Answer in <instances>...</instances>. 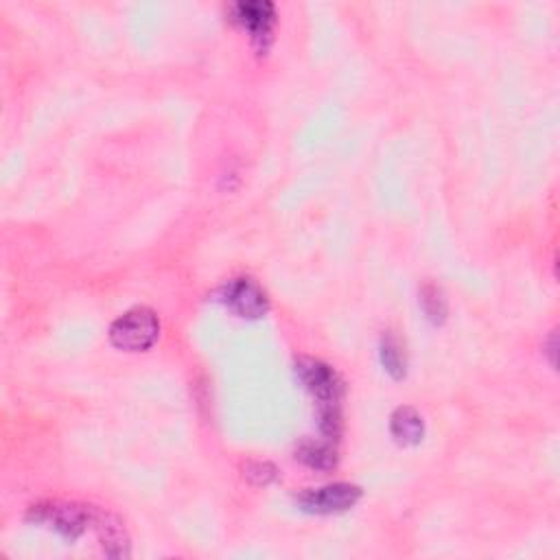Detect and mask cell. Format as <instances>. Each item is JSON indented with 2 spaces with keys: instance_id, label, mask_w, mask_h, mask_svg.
Returning a JSON list of instances; mask_svg holds the SVG:
<instances>
[{
  "instance_id": "cell-3",
  "label": "cell",
  "mask_w": 560,
  "mask_h": 560,
  "mask_svg": "<svg viewBox=\"0 0 560 560\" xmlns=\"http://www.w3.org/2000/svg\"><path fill=\"white\" fill-rule=\"evenodd\" d=\"M296 375L300 383L320 401V405H340L344 385L337 372L324 361L313 357H300L296 361Z\"/></svg>"
},
{
  "instance_id": "cell-1",
  "label": "cell",
  "mask_w": 560,
  "mask_h": 560,
  "mask_svg": "<svg viewBox=\"0 0 560 560\" xmlns=\"http://www.w3.org/2000/svg\"><path fill=\"white\" fill-rule=\"evenodd\" d=\"M158 335V315L147 307L130 309L110 326V342L116 348L127 350V353H140V350L151 348L156 344Z\"/></svg>"
},
{
  "instance_id": "cell-2",
  "label": "cell",
  "mask_w": 560,
  "mask_h": 560,
  "mask_svg": "<svg viewBox=\"0 0 560 560\" xmlns=\"http://www.w3.org/2000/svg\"><path fill=\"white\" fill-rule=\"evenodd\" d=\"M29 519L49 525L55 532H60L64 539L75 541L86 532L88 523H92V510L77 504H66V501H49V504L33 506Z\"/></svg>"
},
{
  "instance_id": "cell-11",
  "label": "cell",
  "mask_w": 560,
  "mask_h": 560,
  "mask_svg": "<svg viewBox=\"0 0 560 560\" xmlns=\"http://www.w3.org/2000/svg\"><path fill=\"white\" fill-rule=\"evenodd\" d=\"M420 305H423V311L427 318L434 322V324H442L447 320V298H445V291H442L438 285H425L420 289Z\"/></svg>"
},
{
  "instance_id": "cell-10",
  "label": "cell",
  "mask_w": 560,
  "mask_h": 560,
  "mask_svg": "<svg viewBox=\"0 0 560 560\" xmlns=\"http://www.w3.org/2000/svg\"><path fill=\"white\" fill-rule=\"evenodd\" d=\"M381 361H383L385 370H388L394 379L405 377V366H407L405 350H403V344L399 342V337H396L394 333H385L383 335V340H381Z\"/></svg>"
},
{
  "instance_id": "cell-5",
  "label": "cell",
  "mask_w": 560,
  "mask_h": 560,
  "mask_svg": "<svg viewBox=\"0 0 560 560\" xmlns=\"http://www.w3.org/2000/svg\"><path fill=\"white\" fill-rule=\"evenodd\" d=\"M361 497V488L355 484H329L311 488L298 497V506L311 515H335L353 508Z\"/></svg>"
},
{
  "instance_id": "cell-4",
  "label": "cell",
  "mask_w": 560,
  "mask_h": 560,
  "mask_svg": "<svg viewBox=\"0 0 560 560\" xmlns=\"http://www.w3.org/2000/svg\"><path fill=\"white\" fill-rule=\"evenodd\" d=\"M221 302L235 311L239 318L256 320L270 311V298H267L265 289L252 278H235L221 289Z\"/></svg>"
},
{
  "instance_id": "cell-9",
  "label": "cell",
  "mask_w": 560,
  "mask_h": 560,
  "mask_svg": "<svg viewBox=\"0 0 560 560\" xmlns=\"http://www.w3.org/2000/svg\"><path fill=\"white\" fill-rule=\"evenodd\" d=\"M296 458L315 471H331L337 464V451L329 442H305L296 451Z\"/></svg>"
},
{
  "instance_id": "cell-8",
  "label": "cell",
  "mask_w": 560,
  "mask_h": 560,
  "mask_svg": "<svg viewBox=\"0 0 560 560\" xmlns=\"http://www.w3.org/2000/svg\"><path fill=\"white\" fill-rule=\"evenodd\" d=\"M390 431L394 440L403 447L418 445L425 436V423L414 407H399L390 418Z\"/></svg>"
},
{
  "instance_id": "cell-12",
  "label": "cell",
  "mask_w": 560,
  "mask_h": 560,
  "mask_svg": "<svg viewBox=\"0 0 560 560\" xmlns=\"http://www.w3.org/2000/svg\"><path fill=\"white\" fill-rule=\"evenodd\" d=\"M243 477L254 486H267L276 480V469L270 462H248L243 466Z\"/></svg>"
},
{
  "instance_id": "cell-6",
  "label": "cell",
  "mask_w": 560,
  "mask_h": 560,
  "mask_svg": "<svg viewBox=\"0 0 560 560\" xmlns=\"http://www.w3.org/2000/svg\"><path fill=\"white\" fill-rule=\"evenodd\" d=\"M230 14L237 25L252 33L254 40L270 38L276 20L272 3H267V0H243V3L232 5Z\"/></svg>"
},
{
  "instance_id": "cell-7",
  "label": "cell",
  "mask_w": 560,
  "mask_h": 560,
  "mask_svg": "<svg viewBox=\"0 0 560 560\" xmlns=\"http://www.w3.org/2000/svg\"><path fill=\"white\" fill-rule=\"evenodd\" d=\"M92 525H95L105 554L114 558L130 556V536H127L119 519L110 515V512L92 510Z\"/></svg>"
}]
</instances>
